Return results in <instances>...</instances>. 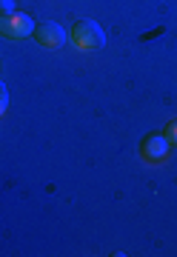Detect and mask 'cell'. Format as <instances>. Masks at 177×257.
Wrapping results in <instances>:
<instances>
[{
	"mask_svg": "<svg viewBox=\"0 0 177 257\" xmlns=\"http://www.w3.org/2000/svg\"><path fill=\"white\" fill-rule=\"evenodd\" d=\"M163 135H166L168 146H174V149H177V117H174V120H168V126L163 128Z\"/></svg>",
	"mask_w": 177,
	"mask_h": 257,
	"instance_id": "cell-5",
	"label": "cell"
},
{
	"mask_svg": "<svg viewBox=\"0 0 177 257\" xmlns=\"http://www.w3.org/2000/svg\"><path fill=\"white\" fill-rule=\"evenodd\" d=\"M168 140L163 132H149L146 138L140 140V157L146 160V163H160V160H166L168 155Z\"/></svg>",
	"mask_w": 177,
	"mask_h": 257,
	"instance_id": "cell-4",
	"label": "cell"
},
{
	"mask_svg": "<svg viewBox=\"0 0 177 257\" xmlns=\"http://www.w3.org/2000/svg\"><path fill=\"white\" fill-rule=\"evenodd\" d=\"M69 37L80 52H100L106 46V32L100 29L97 20H75L69 29Z\"/></svg>",
	"mask_w": 177,
	"mask_h": 257,
	"instance_id": "cell-1",
	"label": "cell"
},
{
	"mask_svg": "<svg viewBox=\"0 0 177 257\" xmlns=\"http://www.w3.org/2000/svg\"><path fill=\"white\" fill-rule=\"evenodd\" d=\"M15 12V3L12 0H0V15H12Z\"/></svg>",
	"mask_w": 177,
	"mask_h": 257,
	"instance_id": "cell-7",
	"label": "cell"
},
{
	"mask_svg": "<svg viewBox=\"0 0 177 257\" xmlns=\"http://www.w3.org/2000/svg\"><path fill=\"white\" fill-rule=\"evenodd\" d=\"M6 109H9V89L0 83V114H6Z\"/></svg>",
	"mask_w": 177,
	"mask_h": 257,
	"instance_id": "cell-6",
	"label": "cell"
},
{
	"mask_svg": "<svg viewBox=\"0 0 177 257\" xmlns=\"http://www.w3.org/2000/svg\"><path fill=\"white\" fill-rule=\"evenodd\" d=\"M32 37H35L38 46L49 49V52H57V49L66 43V29L60 26V23H55V20H43V23L35 26Z\"/></svg>",
	"mask_w": 177,
	"mask_h": 257,
	"instance_id": "cell-3",
	"label": "cell"
},
{
	"mask_svg": "<svg viewBox=\"0 0 177 257\" xmlns=\"http://www.w3.org/2000/svg\"><path fill=\"white\" fill-rule=\"evenodd\" d=\"M35 20L23 15V12H12V15H0V35L9 37V40H23L35 32Z\"/></svg>",
	"mask_w": 177,
	"mask_h": 257,
	"instance_id": "cell-2",
	"label": "cell"
}]
</instances>
